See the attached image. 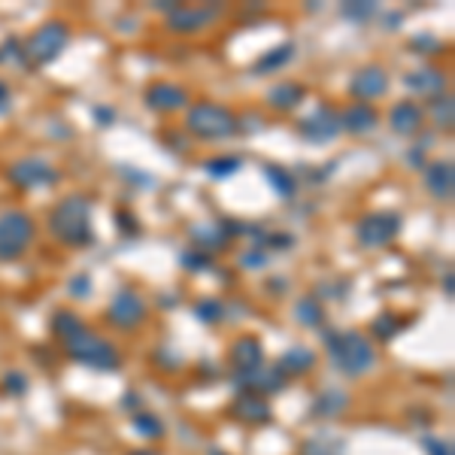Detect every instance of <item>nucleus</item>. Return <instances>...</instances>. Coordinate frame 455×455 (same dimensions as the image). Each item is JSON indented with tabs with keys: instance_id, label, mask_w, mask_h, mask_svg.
I'll use <instances>...</instances> for the list:
<instances>
[{
	"instance_id": "39448f33",
	"label": "nucleus",
	"mask_w": 455,
	"mask_h": 455,
	"mask_svg": "<svg viewBox=\"0 0 455 455\" xmlns=\"http://www.w3.org/2000/svg\"><path fill=\"white\" fill-rule=\"evenodd\" d=\"M34 237V225L27 212H4L0 216V261H16Z\"/></svg>"
},
{
	"instance_id": "bb28decb",
	"label": "nucleus",
	"mask_w": 455,
	"mask_h": 455,
	"mask_svg": "<svg viewBox=\"0 0 455 455\" xmlns=\"http://www.w3.org/2000/svg\"><path fill=\"white\" fill-rule=\"evenodd\" d=\"M291 58V46H282V49H276V52H270V55H265V58L258 61V67L255 70H270V67H282V64H286Z\"/></svg>"
},
{
	"instance_id": "7ed1b4c3",
	"label": "nucleus",
	"mask_w": 455,
	"mask_h": 455,
	"mask_svg": "<svg viewBox=\"0 0 455 455\" xmlns=\"http://www.w3.org/2000/svg\"><path fill=\"white\" fill-rule=\"evenodd\" d=\"M67 346L70 359L82 361V365H91V367H101V371H116L119 367V352L112 350L106 340H101L97 334H91L89 328H80L76 334H70L64 340Z\"/></svg>"
},
{
	"instance_id": "9d476101",
	"label": "nucleus",
	"mask_w": 455,
	"mask_h": 455,
	"mask_svg": "<svg viewBox=\"0 0 455 455\" xmlns=\"http://www.w3.org/2000/svg\"><path fill=\"white\" fill-rule=\"evenodd\" d=\"M337 131H340V119L334 116L328 106H325V110H316V116L301 122V134L307 140H312V143H328V140L337 137Z\"/></svg>"
},
{
	"instance_id": "a211bd4d",
	"label": "nucleus",
	"mask_w": 455,
	"mask_h": 455,
	"mask_svg": "<svg viewBox=\"0 0 455 455\" xmlns=\"http://www.w3.org/2000/svg\"><path fill=\"white\" fill-rule=\"evenodd\" d=\"M234 413H237L240 419H252V422H267V419H270L267 404L261 401V397H255L252 392L240 395V401L234 404Z\"/></svg>"
},
{
	"instance_id": "a878e982",
	"label": "nucleus",
	"mask_w": 455,
	"mask_h": 455,
	"mask_svg": "<svg viewBox=\"0 0 455 455\" xmlns=\"http://www.w3.org/2000/svg\"><path fill=\"white\" fill-rule=\"evenodd\" d=\"M52 328L58 331L64 340H67L70 334H76V331L82 328V325H80V319H73L70 312H58V316H55V322H52Z\"/></svg>"
},
{
	"instance_id": "f257e3e1",
	"label": "nucleus",
	"mask_w": 455,
	"mask_h": 455,
	"mask_svg": "<svg viewBox=\"0 0 455 455\" xmlns=\"http://www.w3.org/2000/svg\"><path fill=\"white\" fill-rule=\"evenodd\" d=\"M325 346H328V355H331L334 365H337L343 374H350V376H359V374L371 371L374 361H376L374 343L359 331L328 334V337H325Z\"/></svg>"
},
{
	"instance_id": "4be33fe9",
	"label": "nucleus",
	"mask_w": 455,
	"mask_h": 455,
	"mask_svg": "<svg viewBox=\"0 0 455 455\" xmlns=\"http://www.w3.org/2000/svg\"><path fill=\"white\" fill-rule=\"evenodd\" d=\"M267 180L282 197H291V191H295V176H289L286 170H280V167H267Z\"/></svg>"
},
{
	"instance_id": "20e7f679",
	"label": "nucleus",
	"mask_w": 455,
	"mask_h": 455,
	"mask_svg": "<svg viewBox=\"0 0 455 455\" xmlns=\"http://www.w3.org/2000/svg\"><path fill=\"white\" fill-rule=\"evenodd\" d=\"M189 131L204 140H222L237 131V122L228 110L216 104H197L189 112Z\"/></svg>"
},
{
	"instance_id": "c756f323",
	"label": "nucleus",
	"mask_w": 455,
	"mask_h": 455,
	"mask_svg": "<svg viewBox=\"0 0 455 455\" xmlns=\"http://www.w3.org/2000/svg\"><path fill=\"white\" fill-rule=\"evenodd\" d=\"M425 446H428V450H431V455H452L450 443H440V440H435V437L425 440Z\"/></svg>"
},
{
	"instance_id": "ddd939ff",
	"label": "nucleus",
	"mask_w": 455,
	"mask_h": 455,
	"mask_svg": "<svg viewBox=\"0 0 455 455\" xmlns=\"http://www.w3.org/2000/svg\"><path fill=\"white\" fill-rule=\"evenodd\" d=\"M374 125H376V112L367 104H352L350 110L340 116V127H346V131L352 134H365L371 131Z\"/></svg>"
},
{
	"instance_id": "423d86ee",
	"label": "nucleus",
	"mask_w": 455,
	"mask_h": 455,
	"mask_svg": "<svg viewBox=\"0 0 455 455\" xmlns=\"http://www.w3.org/2000/svg\"><path fill=\"white\" fill-rule=\"evenodd\" d=\"M67 40H70L67 25H64V21H49V25H42L40 31L25 42V58L34 64L55 61L61 49L67 46Z\"/></svg>"
},
{
	"instance_id": "5701e85b",
	"label": "nucleus",
	"mask_w": 455,
	"mask_h": 455,
	"mask_svg": "<svg viewBox=\"0 0 455 455\" xmlns=\"http://www.w3.org/2000/svg\"><path fill=\"white\" fill-rule=\"evenodd\" d=\"M295 316L301 319L304 325H319V322H322V307H319L312 297H304V301L295 307Z\"/></svg>"
},
{
	"instance_id": "b1692460",
	"label": "nucleus",
	"mask_w": 455,
	"mask_h": 455,
	"mask_svg": "<svg viewBox=\"0 0 455 455\" xmlns=\"http://www.w3.org/2000/svg\"><path fill=\"white\" fill-rule=\"evenodd\" d=\"M195 312H197V319H201V322H210L212 325V322H219V319L225 316V307L216 301V297H207V301L197 304Z\"/></svg>"
},
{
	"instance_id": "6e6552de",
	"label": "nucleus",
	"mask_w": 455,
	"mask_h": 455,
	"mask_svg": "<svg viewBox=\"0 0 455 455\" xmlns=\"http://www.w3.org/2000/svg\"><path fill=\"white\" fill-rule=\"evenodd\" d=\"M10 180L21 189H40V186H52V182L58 180V170L42 165V161H37V158L34 161L25 158V161H19V165L10 167Z\"/></svg>"
},
{
	"instance_id": "412c9836",
	"label": "nucleus",
	"mask_w": 455,
	"mask_h": 455,
	"mask_svg": "<svg viewBox=\"0 0 455 455\" xmlns=\"http://www.w3.org/2000/svg\"><path fill=\"white\" fill-rule=\"evenodd\" d=\"M407 85H410V89H416V91H422V95H428V91L443 89V76L435 73V70H425V73L407 76Z\"/></svg>"
},
{
	"instance_id": "473e14b6",
	"label": "nucleus",
	"mask_w": 455,
	"mask_h": 455,
	"mask_svg": "<svg viewBox=\"0 0 455 455\" xmlns=\"http://www.w3.org/2000/svg\"><path fill=\"white\" fill-rule=\"evenodd\" d=\"M134 455H152V452H134Z\"/></svg>"
},
{
	"instance_id": "7c9ffc66",
	"label": "nucleus",
	"mask_w": 455,
	"mask_h": 455,
	"mask_svg": "<svg viewBox=\"0 0 455 455\" xmlns=\"http://www.w3.org/2000/svg\"><path fill=\"white\" fill-rule=\"evenodd\" d=\"M346 16L359 19V16H367V12H374V4H361V6H346Z\"/></svg>"
},
{
	"instance_id": "0eeeda50",
	"label": "nucleus",
	"mask_w": 455,
	"mask_h": 455,
	"mask_svg": "<svg viewBox=\"0 0 455 455\" xmlns=\"http://www.w3.org/2000/svg\"><path fill=\"white\" fill-rule=\"evenodd\" d=\"M397 228H401V219L397 216H392V212H376V216H367L359 225V240L361 246H386L397 234Z\"/></svg>"
},
{
	"instance_id": "2f4dec72",
	"label": "nucleus",
	"mask_w": 455,
	"mask_h": 455,
	"mask_svg": "<svg viewBox=\"0 0 455 455\" xmlns=\"http://www.w3.org/2000/svg\"><path fill=\"white\" fill-rule=\"evenodd\" d=\"M10 110V89H6V82H0V112Z\"/></svg>"
},
{
	"instance_id": "1a4fd4ad",
	"label": "nucleus",
	"mask_w": 455,
	"mask_h": 455,
	"mask_svg": "<svg viewBox=\"0 0 455 455\" xmlns=\"http://www.w3.org/2000/svg\"><path fill=\"white\" fill-rule=\"evenodd\" d=\"M143 316H146V304L134 291H119L116 301L110 304V322L116 328H134V325L143 322Z\"/></svg>"
},
{
	"instance_id": "cd10ccee",
	"label": "nucleus",
	"mask_w": 455,
	"mask_h": 455,
	"mask_svg": "<svg viewBox=\"0 0 455 455\" xmlns=\"http://www.w3.org/2000/svg\"><path fill=\"white\" fill-rule=\"evenodd\" d=\"M207 170L216 180H222V176H231L234 170H240V158H216V161H210Z\"/></svg>"
},
{
	"instance_id": "c85d7f7f",
	"label": "nucleus",
	"mask_w": 455,
	"mask_h": 455,
	"mask_svg": "<svg viewBox=\"0 0 455 455\" xmlns=\"http://www.w3.org/2000/svg\"><path fill=\"white\" fill-rule=\"evenodd\" d=\"M134 425H137L140 431H146V435H155V437L161 435V422L158 419H146V413L134 416Z\"/></svg>"
},
{
	"instance_id": "f3484780",
	"label": "nucleus",
	"mask_w": 455,
	"mask_h": 455,
	"mask_svg": "<svg viewBox=\"0 0 455 455\" xmlns=\"http://www.w3.org/2000/svg\"><path fill=\"white\" fill-rule=\"evenodd\" d=\"M231 359H234V365L240 367V371H252V367H258L261 365V346H258V340H237V346H234V352H231Z\"/></svg>"
},
{
	"instance_id": "393cba45",
	"label": "nucleus",
	"mask_w": 455,
	"mask_h": 455,
	"mask_svg": "<svg viewBox=\"0 0 455 455\" xmlns=\"http://www.w3.org/2000/svg\"><path fill=\"white\" fill-rule=\"evenodd\" d=\"M343 407H346V397L340 392H328L322 401H319V413H322V416H337Z\"/></svg>"
},
{
	"instance_id": "4468645a",
	"label": "nucleus",
	"mask_w": 455,
	"mask_h": 455,
	"mask_svg": "<svg viewBox=\"0 0 455 455\" xmlns=\"http://www.w3.org/2000/svg\"><path fill=\"white\" fill-rule=\"evenodd\" d=\"M425 186L431 189V195L435 197L446 201V197L452 195V165H443V161L431 165L428 174H425Z\"/></svg>"
},
{
	"instance_id": "72a5a7b5",
	"label": "nucleus",
	"mask_w": 455,
	"mask_h": 455,
	"mask_svg": "<svg viewBox=\"0 0 455 455\" xmlns=\"http://www.w3.org/2000/svg\"><path fill=\"white\" fill-rule=\"evenodd\" d=\"M216 455H222V452H216Z\"/></svg>"
},
{
	"instance_id": "6ab92c4d",
	"label": "nucleus",
	"mask_w": 455,
	"mask_h": 455,
	"mask_svg": "<svg viewBox=\"0 0 455 455\" xmlns=\"http://www.w3.org/2000/svg\"><path fill=\"white\" fill-rule=\"evenodd\" d=\"M312 361H316V355H312L310 350H304V346H297V350H289L286 355H282L280 371L282 374H304L312 367Z\"/></svg>"
},
{
	"instance_id": "f8f14e48",
	"label": "nucleus",
	"mask_w": 455,
	"mask_h": 455,
	"mask_svg": "<svg viewBox=\"0 0 455 455\" xmlns=\"http://www.w3.org/2000/svg\"><path fill=\"white\" fill-rule=\"evenodd\" d=\"M146 104L158 112H170V110H176V106L186 104V91L176 89V85H170V82H158L146 91Z\"/></svg>"
},
{
	"instance_id": "aec40b11",
	"label": "nucleus",
	"mask_w": 455,
	"mask_h": 455,
	"mask_svg": "<svg viewBox=\"0 0 455 455\" xmlns=\"http://www.w3.org/2000/svg\"><path fill=\"white\" fill-rule=\"evenodd\" d=\"M304 97V89L295 82H286V85H276L274 91H270V104L280 106V110H291V106H297Z\"/></svg>"
},
{
	"instance_id": "2eb2a0df",
	"label": "nucleus",
	"mask_w": 455,
	"mask_h": 455,
	"mask_svg": "<svg viewBox=\"0 0 455 455\" xmlns=\"http://www.w3.org/2000/svg\"><path fill=\"white\" fill-rule=\"evenodd\" d=\"M389 119H392V127L397 134H413L416 127L422 125V110H419V104L413 101H404L395 106Z\"/></svg>"
},
{
	"instance_id": "f03ea898",
	"label": "nucleus",
	"mask_w": 455,
	"mask_h": 455,
	"mask_svg": "<svg viewBox=\"0 0 455 455\" xmlns=\"http://www.w3.org/2000/svg\"><path fill=\"white\" fill-rule=\"evenodd\" d=\"M52 234L67 246H85L91 243V212H89V201L80 195L61 201L52 212Z\"/></svg>"
},
{
	"instance_id": "dca6fc26",
	"label": "nucleus",
	"mask_w": 455,
	"mask_h": 455,
	"mask_svg": "<svg viewBox=\"0 0 455 455\" xmlns=\"http://www.w3.org/2000/svg\"><path fill=\"white\" fill-rule=\"evenodd\" d=\"M212 16H216V6H210V10H176L170 25H174V31H197V27L207 25Z\"/></svg>"
},
{
	"instance_id": "9b49d317",
	"label": "nucleus",
	"mask_w": 455,
	"mask_h": 455,
	"mask_svg": "<svg viewBox=\"0 0 455 455\" xmlns=\"http://www.w3.org/2000/svg\"><path fill=\"white\" fill-rule=\"evenodd\" d=\"M386 89H389V80H386V73H382L380 67L361 70V73L355 76L352 85H350V91H352L355 97H359V104L374 101V97L386 95Z\"/></svg>"
}]
</instances>
